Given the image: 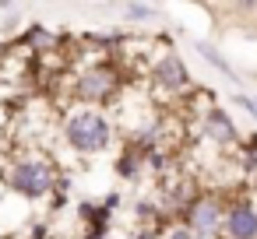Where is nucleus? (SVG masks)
Listing matches in <instances>:
<instances>
[{
	"instance_id": "obj_9",
	"label": "nucleus",
	"mask_w": 257,
	"mask_h": 239,
	"mask_svg": "<svg viewBox=\"0 0 257 239\" xmlns=\"http://www.w3.org/2000/svg\"><path fill=\"white\" fill-rule=\"evenodd\" d=\"M152 15H155V8H148V4H131L127 8V18H134V22H145Z\"/></svg>"
},
{
	"instance_id": "obj_2",
	"label": "nucleus",
	"mask_w": 257,
	"mask_h": 239,
	"mask_svg": "<svg viewBox=\"0 0 257 239\" xmlns=\"http://www.w3.org/2000/svg\"><path fill=\"white\" fill-rule=\"evenodd\" d=\"M53 183H57V172H53V165H50L46 158H39V155H25V158H18V162L11 165V186H15L22 197L39 200V197H46V193L53 190Z\"/></svg>"
},
{
	"instance_id": "obj_11",
	"label": "nucleus",
	"mask_w": 257,
	"mask_h": 239,
	"mask_svg": "<svg viewBox=\"0 0 257 239\" xmlns=\"http://www.w3.org/2000/svg\"><path fill=\"white\" fill-rule=\"evenodd\" d=\"M166 239H197V235H194L190 228H173V232H169Z\"/></svg>"
},
{
	"instance_id": "obj_8",
	"label": "nucleus",
	"mask_w": 257,
	"mask_h": 239,
	"mask_svg": "<svg viewBox=\"0 0 257 239\" xmlns=\"http://www.w3.org/2000/svg\"><path fill=\"white\" fill-rule=\"evenodd\" d=\"M194 46H197V53H201V57H204V60H208V64L215 67V71H222V74H225L229 81H236V71H232V64H229V60H225V57H222V53H218V50H215L211 43H201V39H197Z\"/></svg>"
},
{
	"instance_id": "obj_3",
	"label": "nucleus",
	"mask_w": 257,
	"mask_h": 239,
	"mask_svg": "<svg viewBox=\"0 0 257 239\" xmlns=\"http://www.w3.org/2000/svg\"><path fill=\"white\" fill-rule=\"evenodd\" d=\"M113 88H116V71L106 67V64L88 67L78 78V99H85V102H102V99L113 95Z\"/></svg>"
},
{
	"instance_id": "obj_1",
	"label": "nucleus",
	"mask_w": 257,
	"mask_h": 239,
	"mask_svg": "<svg viewBox=\"0 0 257 239\" xmlns=\"http://www.w3.org/2000/svg\"><path fill=\"white\" fill-rule=\"evenodd\" d=\"M64 141L78 155H99L113 144V127L99 109H81L64 123Z\"/></svg>"
},
{
	"instance_id": "obj_4",
	"label": "nucleus",
	"mask_w": 257,
	"mask_h": 239,
	"mask_svg": "<svg viewBox=\"0 0 257 239\" xmlns=\"http://www.w3.org/2000/svg\"><path fill=\"white\" fill-rule=\"evenodd\" d=\"M152 81L162 88V92H183L187 85H190V78H187V67H183V60L176 57V53H166L159 64H155V71H152Z\"/></svg>"
},
{
	"instance_id": "obj_12",
	"label": "nucleus",
	"mask_w": 257,
	"mask_h": 239,
	"mask_svg": "<svg viewBox=\"0 0 257 239\" xmlns=\"http://www.w3.org/2000/svg\"><path fill=\"white\" fill-rule=\"evenodd\" d=\"M197 239H201V235H197Z\"/></svg>"
},
{
	"instance_id": "obj_6",
	"label": "nucleus",
	"mask_w": 257,
	"mask_h": 239,
	"mask_svg": "<svg viewBox=\"0 0 257 239\" xmlns=\"http://www.w3.org/2000/svg\"><path fill=\"white\" fill-rule=\"evenodd\" d=\"M222 218H225V214H222V207H218L215 200H197V204L190 207V225H187V228H190L194 235H201V239H211V235L222 228Z\"/></svg>"
},
{
	"instance_id": "obj_7",
	"label": "nucleus",
	"mask_w": 257,
	"mask_h": 239,
	"mask_svg": "<svg viewBox=\"0 0 257 239\" xmlns=\"http://www.w3.org/2000/svg\"><path fill=\"white\" fill-rule=\"evenodd\" d=\"M204 134H208L211 141H218V144H232V141L239 137L236 127H232V120H229V113L218 109V106H211V109L204 113Z\"/></svg>"
},
{
	"instance_id": "obj_5",
	"label": "nucleus",
	"mask_w": 257,
	"mask_h": 239,
	"mask_svg": "<svg viewBox=\"0 0 257 239\" xmlns=\"http://www.w3.org/2000/svg\"><path fill=\"white\" fill-rule=\"evenodd\" d=\"M222 228L229 239H257V211L250 204H232L222 218Z\"/></svg>"
},
{
	"instance_id": "obj_10",
	"label": "nucleus",
	"mask_w": 257,
	"mask_h": 239,
	"mask_svg": "<svg viewBox=\"0 0 257 239\" xmlns=\"http://www.w3.org/2000/svg\"><path fill=\"white\" fill-rule=\"evenodd\" d=\"M232 102H236V106H243V109H246V113L257 120V95H236Z\"/></svg>"
}]
</instances>
